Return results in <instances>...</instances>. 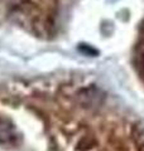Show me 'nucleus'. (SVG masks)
<instances>
[{
    "label": "nucleus",
    "mask_w": 144,
    "mask_h": 151,
    "mask_svg": "<svg viewBox=\"0 0 144 151\" xmlns=\"http://www.w3.org/2000/svg\"><path fill=\"white\" fill-rule=\"evenodd\" d=\"M19 135L17 134L15 127L12 122L7 120H0V144L13 146L18 142Z\"/></svg>",
    "instance_id": "obj_1"
},
{
    "label": "nucleus",
    "mask_w": 144,
    "mask_h": 151,
    "mask_svg": "<svg viewBox=\"0 0 144 151\" xmlns=\"http://www.w3.org/2000/svg\"><path fill=\"white\" fill-rule=\"evenodd\" d=\"M80 49H81V50H84V52L86 50V53H90V54H96V50L91 49L90 47H87V45H84V44H82V45L80 47Z\"/></svg>",
    "instance_id": "obj_2"
},
{
    "label": "nucleus",
    "mask_w": 144,
    "mask_h": 151,
    "mask_svg": "<svg viewBox=\"0 0 144 151\" xmlns=\"http://www.w3.org/2000/svg\"><path fill=\"white\" fill-rule=\"evenodd\" d=\"M24 0H8L9 4H12V5H19V4H22Z\"/></svg>",
    "instance_id": "obj_3"
},
{
    "label": "nucleus",
    "mask_w": 144,
    "mask_h": 151,
    "mask_svg": "<svg viewBox=\"0 0 144 151\" xmlns=\"http://www.w3.org/2000/svg\"><path fill=\"white\" fill-rule=\"evenodd\" d=\"M140 64H142V72L144 73V54L142 55V60H140Z\"/></svg>",
    "instance_id": "obj_4"
}]
</instances>
